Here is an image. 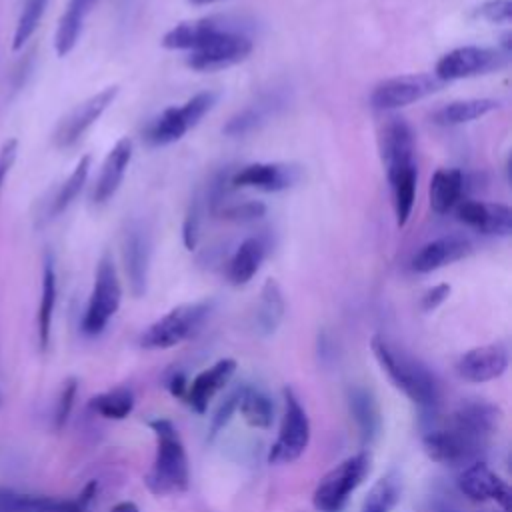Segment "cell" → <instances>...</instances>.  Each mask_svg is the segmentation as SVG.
I'll return each mask as SVG.
<instances>
[{
	"instance_id": "obj_1",
	"label": "cell",
	"mask_w": 512,
	"mask_h": 512,
	"mask_svg": "<svg viewBox=\"0 0 512 512\" xmlns=\"http://www.w3.org/2000/svg\"><path fill=\"white\" fill-rule=\"evenodd\" d=\"M414 150V132L410 124L404 118H390L382 132L380 152L392 192V206L398 226H404L410 220L414 208L418 182Z\"/></svg>"
},
{
	"instance_id": "obj_2",
	"label": "cell",
	"mask_w": 512,
	"mask_h": 512,
	"mask_svg": "<svg viewBox=\"0 0 512 512\" xmlns=\"http://www.w3.org/2000/svg\"><path fill=\"white\" fill-rule=\"evenodd\" d=\"M370 350L396 390L422 410L436 408L440 400V386L434 372L424 362L380 334L372 336Z\"/></svg>"
},
{
	"instance_id": "obj_3",
	"label": "cell",
	"mask_w": 512,
	"mask_h": 512,
	"mask_svg": "<svg viewBox=\"0 0 512 512\" xmlns=\"http://www.w3.org/2000/svg\"><path fill=\"white\" fill-rule=\"evenodd\" d=\"M156 438V454L150 470L144 474V486L154 496L180 494L190 484V466L184 442L168 418H152L148 422Z\"/></svg>"
},
{
	"instance_id": "obj_4",
	"label": "cell",
	"mask_w": 512,
	"mask_h": 512,
	"mask_svg": "<svg viewBox=\"0 0 512 512\" xmlns=\"http://www.w3.org/2000/svg\"><path fill=\"white\" fill-rule=\"evenodd\" d=\"M370 472V454L366 450L356 452L336 464L322 476L312 492V504L318 512H342Z\"/></svg>"
},
{
	"instance_id": "obj_5",
	"label": "cell",
	"mask_w": 512,
	"mask_h": 512,
	"mask_svg": "<svg viewBox=\"0 0 512 512\" xmlns=\"http://www.w3.org/2000/svg\"><path fill=\"white\" fill-rule=\"evenodd\" d=\"M122 302V284L118 278V270L108 252L102 254L96 266L92 292L82 316V332L86 336H98L104 332L112 316L118 312Z\"/></svg>"
},
{
	"instance_id": "obj_6",
	"label": "cell",
	"mask_w": 512,
	"mask_h": 512,
	"mask_svg": "<svg viewBox=\"0 0 512 512\" xmlns=\"http://www.w3.org/2000/svg\"><path fill=\"white\" fill-rule=\"evenodd\" d=\"M210 308V302H188L168 310L140 334V346L146 350H164L188 340L202 326Z\"/></svg>"
},
{
	"instance_id": "obj_7",
	"label": "cell",
	"mask_w": 512,
	"mask_h": 512,
	"mask_svg": "<svg viewBox=\"0 0 512 512\" xmlns=\"http://www.w3.org/2000/svg\"><path fill=\"white\" fill-rule=\"evenodd\" d=\"M424 452L438 464L444 466H468L480 460L482 452L488 446V440L478 438L476 434L448 422L446 426L428 428L422 436Z\"/></svg>"
},
{
	"instance_id": "obj_8",
	"label": "cell",
	"mask_w": 512,
	"mask_h": 512,
	"mask_svg": "<svg viewBox=\"0 0 512 512\" xmlns=\"http://www.w3.org/2000/svg\"><path fill=\"white\" fill-rule=\"evenodd\" d=\"M218 92L204 90L194 94L182 106L166 108L146 130V140L152 146H168L180 140L190 128H194L216 104Z\"/></svg>"
},
{
	"instance_id": "obj_9",
	"label": "cell",
	"mask_w": 512,
	"mask_h": 512,
	"mask_svg": "<svg viewBox=\"0 0 512 512\" xmlns=\"http://www.w3.org/2000/svg\"><path fill=\"white\" fill-rule=\"evenodd\" d=\"M284 414L280 420L278 436L268 452L270 464H292L296 462L310 444V420L308 414L292 388H284Z\"/></svg>"
},
{
	"instance_id": "obj_10",
	"label": "cell",
	"mask_w": 512,
	"mask_h": 512,
	"mask_svg": "<svg viewBox=\"0 0 512 512\" xmlns=\"http://www.w3.org/2000/svg\"><path fill=\"white\" fill-rule=\"evenodd\" d=\"M508 54L500 48H486V46H460L446 52L434 68V76L440 82H452L462 78H472L480 74L494 72L506 66Z\"/></svg>"
},
{
	"instance_id": "obj_11",
	"label": "cell",
	"mask_w": 512,
	"mask_h": 512,
	"mask_svg": "<svg viewBox=\"0 0 512 512\" xmlns=\"http://www.w3.org/2000/svg\"><path fill=\"white\" fill-rule=\"evenodd\" d=\"M444 86L434 74L416 72V74H400L388 80H382L374 86L370 94V104L376 110H398L410 106Z\"/></svg>"
},
{
	"instance_id": "obj_12",
	"label": "cell",
	"mask_w": 512,
	"mask_h": 512,
	"mask_svg": "<svg viewBox=\"0 0 512 512\" xmlns=\"http://www.w3.org/2000/svg\"><path fill=\"white\" fill-rule=\"evenodd\" d=\"M250 52L252 40L244 32L228 28L216 34L204 46L192 50L186 56V64L196 72H216L242 62Z\"/></svg>"
},
{
	"instance_id": "obj_13",
	"label": "cell",
	"mask_w": 512,
	"mask_h": 512,
	"mask_svg": "<svg viewBox=\"0 0 512 512\" xmlns=\"http://www.w3.org/2000/svg\"><path fill=\"white\" fill-rule=\"evenodd\" d=\"M116 94L118 86H106L100 92L86 98L84 102H80L76 108H72L54 130V144L58 148L74 146L84 136V132L108 110Z\"/></svg>"
},
{
	"instance_id": "obj_14",
	"label": "cell",
	"mask_w": 512,
	"mask_h": 512,
	"mask_svg": "<svg viewBox=\"0 0 512 512\" xmlns=\"http://www.w3.org/2000/svg\"><path fill=\"white\" fill-rule=\"evenodd\" d=\"M460 492L474 502H496L504 512H510L512 490L504 478H500L484 460H476L462 468L456 480Z\"/></svg>"
},
{
	"instance_id": "obj_15",
	"label": "cell",
	"mask_w": 512,
	"mask_h": 512,
	"mask_svg": "<svg viewBox=\"0 0 512 512\" xmlns=\"http://www.w3.org/2000/svg\"><path fill=\"white\" fill-rule=\"evenodd\" d=\"M508 348L502 342H490L466 350L456 360V374L472 384H484L500 378L508 368Z\"/></svg>"
},
{
	"instance_id": "obj_16",
	"label": "cell",
	"mask_w": 512,
	"mask_h": 512,
	"mask_svg": "<svg viewBox=\"0 0 512 512\" xmlns=\"http://www.w3.org/2000/svg\"><path fill=\"white\" fill-rule=\"evenodd\" d=\"M150 234L146 226L138 220L130 222L122 236V258L128 278L130 292L138 298L146 292L148 284V266H150Z\"/></svg>"
},
{
	"instance_id": "obj_17",
	"label": "cell",
	"mask_w": 512,
	"mask_h": 512,
	"mask_svg": "<svg viewBox=\"0 0 512 512\" xmlns=\"http://www.w3.org/2000/svg\"><path fill=\"white\" fill-rule=\"evenodd\" d=\"M300 172L284 162H252L230 172V188H254L262 192H282L294 186Z\"/></svg>"
},
{
	"instance_id": "obj_18",
	"label": "cell",
	"mask_w": 512,
	"mask_h": 512,
	"mask_svg": "<svg viewBox=\"0 0 512 512\" xmlns=\"http://www.w3.org/2000/svg\"><path fill=\"white\" fill-rule=\"evenodd\" d=\"M456 216L462 224L492 236H508L512 232V210L498 202L460 200L456 204Z\"/></svg>"
},
{
	"instance_id": "obj_19",
	"label": "cell",
	"mask_w": 512,
	"mask_h": 512,
	"mask_svg": "<svg viewBox=\"0 0 512 512\" xmlns=\"http://www.w3.org/2000/svg\"><path fill=\"white\" fill-rule=\"evenodd\" d=\"M236 372V360L234 358H220L212 366L198 372L192 382H188L184 400L196 414H204L210 400L228 386Z\"/></svg>"
},
{
	"instance_id": "obj_20",
	"label": "cell",
	"mask_w": 512,
	"mask_h": 512,
	"mask_svg": "<svg viewBox=\"0 0 512 512\" xmlns=\"http://www.w3.org/2000/svg\"><path fill=\"white\" fill-rule=\"evenodd\" d=\"M472 252V244L464 236H440L436 240L426 242L410 262V268L418 274H428L438 268H444L452 262L466 258Z\"/></svg>"
},
{
	"instance_id": "obj_21",
	"label": "cell",
	"mask_w": 512,
	"mask_h": 512,
	"mask_svg": "<svg viewBox=\"0 0 512 512\" xmlns=\"http://www.w3.org/2000/svg\"><path fill=\"white\" fill-rule=\"evenodd\" d=\"M232 28L226 18L220 16H206L198 20H186L170 28L162 36V46L168 50H196L212 40L216 34Z\"/></svg>"
},
{
	"instance_id": "obj_22",
	"label": "cell",
	"mask_w": 512,
	"mask_h": 512,
	"mask_svg": "<svg viewBox=\"0 0 512 512\" xmlns=\"http://www.w3.org/2000/svg\"><path fill=\"white\" fill-rule=\"evenodd\" d=\"M132 160V140L130 138H120L110 152L106 154L98 180L92 190V202L94 204H106L120 188L126 168Z\"/></svg>"
},
{
	"instance_id": "obj_23",
	"label": "cell",
	"mask_w": 512,
	"mask_h": 512,
	"mask_svg": "<svg viewBox=\"0 0 512 512\" xmlns=\"http://www.w3.org/2000/svg\"><path fill=\"white\" fill-rule=\"evenodd\" d=\"M450 422L490 442L500 422V410L486 400H466L452 412Z\"/></svg>"
},
{
	"instance_id": "obj_24",
	"label": "cell",
	"mask_w": 512,
	"mask_h": 512,
	"mask_svg": "<svg viewBox=\"0 0 512 512\" xmlns=\"http://www.w3.org/2000/svg\"><path fill=\"white\" fill-rule=\"evenodd\" d=\"M266 250H268V244L262 236H250V238L242 240L226 268V276H228L230 284H234V286L248 284L260 270Z\"/></svg>"
},
{
	"instance_id": "obj_25",
	"label": "cell",
	"mask_w": 512,
	"mask_h": 512,
	"mask_svg": "<svg viewBox=\"0 0 512 512\" xmlns=\"http://www.w3.org/2000/svg\"><path fill=\"white\" fill-rule=\"evenodd\" d=\"M464 174L458 168H438L430 178V208L436 214H448L462 200Z\"/></svg>"
},
{
	"instance_id": "obj_26",
	"label": "cell",
	"mask_w": 512,
	"mask_h": 512,
	"mask_svg": "<svg viewBox=\"0 0 512 512\" xmlns=\"http://www.w3.org/2000/svg\"><path fill=\"white\" fill-rule=\"evenodd\" d=\"M348 408L362 442L370 444L380 432V408L374 394L364 386H352L348 390Z\"/></svg>"
},
{
	"instance_id": "obj_27",
	"label": "cell",
	"mask_w": 512,
	"mask_h": 512,
	"mask_svg": "<svg viewBox=\"0 0 512 512\" xmlns=\"http://www.w3.org/2000/svg\"><path fill=\"white\" fill-rule=\"evenodd\" d=\"M286 312L284 294L280 290V284L274 278H268L260 290V298L256 304V332L260 336H272L278 326L282 324Z\"/></svg>"
},
{
	"instance_id": "obj_28",
	"label": "cell",
	"mask_w": 512,
	"mask_h": 512,
	"mask_svg": "<svg viewBox=\"0 0 512 512\" xmlns=\"http://www.w3.org/2000/svg\"><path fill=\"white\" fill-rule=\"evenodd\" d=\"M498 106H500V102L494 98L452 100L432 114V122L438 126H458V124L478 120V118L494 112Z\"/></svg>"
},
{
	"instance_id": "obj_29",
	"label": "cell",
	"mask_w": 512,
	"mask_h": 512,
	"mask_svg": "<svg viewBox=\"0 0 512 512\" xmlns=\"http://www.w3.org/2000/svg\"><path fill=\"white\" fill-rule=\"evenodd\" d=\"M56 298H58V282H56V270L50 258L44 260L42 270V288H40V304H38V342L40 348L46 350L50 342L52 332V318L56 310Z\"/></svg>"
},
{
	"instance_id": "obj_30",
	"label": "cell",
	"mask_w": 512,
	"mask_h": 512,
	"mask_svg": "<svg viewBox=\"0 0 512 512\" xmlns=\"http://www.w3.org/2000/svg\"><path fill=\"white\" fill-rule=\"evenodd\" d=\"M238 412L248 426L268 430L274 420V402L264 390L256 386H242Z\"/></svg>"
},
{
	"instance_id": "obj_31",
	"label": "cell",
	"mask_w": 512,
	"mask_h": 512,
	"mask_svg": "<svg viewBox=\"0 0 512 512\" xmlns=\"http://www.w3.org/2000/svg\"><path fill=\"white\" fill-rule=\"evenodd\" d=\"M280 104H282V100H280L276 94L266 96V98H262V100H258V102L246 106V108L240 110L238 114H234V116L224 124L222 132L228 134V136H244V134L256 130L260 124H264L266 118H268L270 114H274V110H276Z\"/></svg>"
},
{
	"instance_id": "obj_32",
	"label": "cell",
	"mask_w": 512,
	"mask_h": 512,
	"mask_svg": "<svg viewBox=\"0 0 512 512\" xmlns=\"http://www.w3.org/2000/svg\"><path fill=\"white\" fill-rule=\"evenodd\" d=\"M134 392L128 386H116L112 390L100 392L90 398L88 406L102 418L124 420L134 410Z\"/></svg>"
},
{
	"instance_id": "obj_33",
	"label": "cell",
	"mask_w": 512,
	"mask_h": 512,
	"mask_svg": "<svg viewBox=\"0 0 512 512\" xmlns=\"http://www.w3.org/2000/svg\"><path fill=\"white\" fill-rule=\"evenodd\" d=\"M90 162H92V158L88 154H84L76 162L74 170L68 174V178L60 184V188L52 196L50 206H48V218H54V216L62 214L76 200V196L80 194V190L86 184V178H88V172H90Z\"/></svg>"
},
{
	"instance_id": "obj_34",
	"label": "cell",
	"mask_w": 512,
	"mask_h": 512,
	"mask_svg": "<svg viewBox=\"0 0 512 512\" xmlns=\"http://www.w3.org/2000/svg\"><path fill=\"white\" fill-rule=\"evenodd\" d=\"M62 498L24 494L6 486H0V512H52Z\"/></svg>"
},
{
	"instance_id": "obj_35",
	"label": "cell",
	"mask_w": 512,
	"mask_h": 512,
	"mask_svg": "<svg viewBox=\"0 0 512 512\" xmlns=\"http://www.w3.org/2000/svg\"><path fill=\"white\" fill-rule=\"evenodd\" d=\"M50 0H24L20 16L16 20V28H14V36H12V48L20 50L24 48V44L34 36V32L38 30L46 6Z\"/></svg>"
},
{
	"instance_id": "obj_36",
	"label": "cell",
	"mask_w": 512,
	"mask_h": 512,
	"mask_svg": "<svg viewBox=\"0 0 512 512\" xmlns=\"http://www.w3.org/2000/svg\"><path fill=\"white\" fill-rule=\"evenodd\" d=\"M398 494H400V488L396 478L384 476L370 488L360 512H390L398 502Z\"/></svg>"
},
{
	"instance_id": "obj_37",
	"label": "cell",
	"mask_w": 512,
	"mask_h": 512,
	"mask_svg": "<svg viewBox=\"0 0 512 512\" xmlns=\"http://www.w3.org/2000/svg\"><path fill=\"white\" fill-rule=\"evenodd\" d=\"M218 216L226 218V220H236V222H250V220H258L266 214V206L258 200H244V202H230L224 204L218 212Z\"/></svg>"
},
{
	"instance_id": "obj_38",
	"label": "cell",
	"mask_w": 512,
	"mask_h": 512,
	"mask_svg": "<svg viewBox=\"0 0 512 512\" xmlns=\"http://www.w3.org/2000/svg\"><path fill=\"white\" fill-rule=\"evenodd\" d=\"M240 392H242V386L234 388L216 408L212 420H210V440L228 426V422L232 420L234 412H238V400H240Z\"/></svg>"
},
{
	"instance_id": "obj_39",
	"label": "cell",
	"mask_w": 512,
	"mask_h": 512,
	"mask_svg": "<svg viewBox=\"0 0 512 512\" xmlns=\"http://www.w3.org/2000/svg\"><path fill=\"white\" fill-rule=\"evenodd\" d=\"M78 394V380L76 378H68L60 390V396L56 400V408H54V428H64V424L70 418V412L74 408V400Z\"/></svg>"
},
{
	"instance_id": "obj_40",
	"label": "cell",
	"mask_w": 512,
	"mask_h": 512,
	"mask_svg": "<svg viewBox=\"0 0 512 512\" xmlns=\"http://www.w3.org/2000/svg\"><path fill=\"white\" fill-rule=\"evenodd\" d=\"M200 220H202V206H200V198L194 196L190 200V206L186 210L184 216V224H182V240L184 246L188 250H194L198 244V236H200Z\"/></svg>"
},
{
	"instance_id": "obj_41",
	"label": "cell",
	"mask_w": 512,
	"mask_h": 512,
	"mask_svg": "<svg viewBox=\"0 0 512 512\" xmlns=\"http://www.w3.org/2000/svg\"><path fill=\"white\" fill-rule=\"evenodd\" d=\"M476 16L490 24H510L512 0H486L476 8Z\"/></svg>"
},
{
	"instance_id": "obj_42",
	"label": "cell",
	"mask_w": 512,
	"mask_h": 512,
	"mask_svg": "<svg viewBox=\"0 0 512 512\" xmlns=\"http://www.w3.org/2000/svg\"><path fill=\"white\" fill-rule=\"evenodd\" d=\"M96 482L92 480V482H88L84 488H82V492L78 494V496H74V498H62V502L58 504V508L56 510H52V512H88V508H90V504H92V500H94V496H96Z\"/></svg>"
},
{
	"instance_id": "obj_43",
	"label": "cell",
	"mask_w": 512,
	"mask_h": 512,
	"mask_svg": "<svg viewBox=\"0 0 512 512\" xmlns=\"http://www.w3.org/2000/svg\"><path fill=\"white\" fill-rule=\"evenodd\" d=\"M16 156H18V140L16 138L4 140L2 146H0V188H2L10 168L14 166Z\"/></svg>"
},
{
	"instance_id": "obj_44",
	"label": "cell",
	"mask_w": 512,
	"mask_h": 512,
	"mask_svg": "<svg viewBox=\"0 0 512 512\" xmlns=\"http://www.w3.org/2000/svg\"><path fill=\"white\" fill-rule=\"evenodd\" d=\"M450 294V284H436L432 286L428 292H424L422 300H420V306L424 312H432L436 310Z\"/></svg>"
},
{
	"instance_id": "obj_45",
	"label": "cell",
	"mask_w": 512,
	"mask_h": 512,
	"mask_svg": "<svg viewBox=\"0 0 512 512\" xmlns=\"http://www.w3.org/2000/svg\"><path fill=\"white\" fill-rule=\"evenodd\" d=\"M166 386H168V390H170L172 396L184 398V396H186V388H188V380H186V376H184L182 372H174V374L170 376V380H168Z\"/></svg>"
},
{
	"instance_id": "obj_46",
	"label": "cell",
	"mask_w": 512,
	"mask_h": 512,
	"mask_svg": "<svg viewBox=\"0 0 512 512\" xmlns=\"http://www.w3.org/2000/svg\"><path fill=\"white\" fill-rule=\"evenodd\" d=\"M110 512H140V508L134 502L124 500V502H118Z\"/></svg>"
},
{
	"instance_id": "obj_47",
	"label": "cell",
	"mask_w": 512,
	"mask_h": 512,
	"mask_svg": "<svg viewBox=\"0 0 512 512\" xmlns=\"http://www.w3.org/2000/svg\"><path fill=\"white\" fill-rule=\"evenodd\" d=\"M192 2L194 6H206V4H214V2H220V0H188Z\"/></svg>"
},
{
	"instance_id": "obj_48",
	"label": "cell",
	"mask_w": 512,
	"mask_h": 512,
	"mask_svg": "<svg viewBox=\"0 0 512 512\" xmlns=\"http://www.w3.org/2000/svg\"><path fill=\"white\" fill-rule=\"evenodd\" d=\"M86 2H88V4H90V6H92V4H94V2H96V0H86Z\"/></svg>"
}]
</instances>
